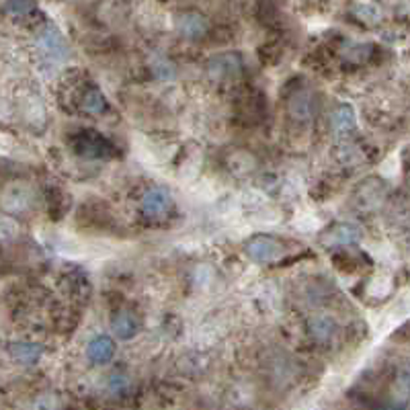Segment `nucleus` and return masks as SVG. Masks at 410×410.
Instances as JSON below:
<instances>
[{"label":"nucleus","instance_id":"dca6fc26","mask_svg":"<svg viewBox=\"0 0 410 410\" xmlns=\"http://www.w3.org/2000/svg\"><path fill=\"white\" fill-rule=\"evenodd\" d=\"M19 234V224L11 216H0V241H13Z\"/></svg>","mask_w":410,"mask_h":410},{"label":"nucleus","instance_id":"0eeeda50","mask_svg":"<svg viewBox=\"0 0 410 410\" xmlns=\"http://www.w3.org/2000/svg\"><path fill=\"white\" fill-rule=\"evenodd\" d=\"M241 58L234 56V53H222V56H216L210 60L207 68H210V74L217 78V80H224V78H232L236 74L241 72Z\"/></svg>","mask_w":410,"mask_h":410},{"label":"nucleus","instance_id":"7ed1b4c3","mask_svg":"<svg viewBox=\"0 0 410 410\" xmlns=\"http://www.w3.org/2000/svg\"><path fill=\"white\" fill-rule=\"evenodd\" d=\"M386 193V183H382L380 179H367L363 185H359V189L355 193V203L361 210H376L384 203Z\"/></svg>","mask_w":410,"mask_h":410},{"label":"nucleus","instance_id":"6ab92c4d","mask_svg":"<svg viewBox=\"0 0 410 410\" xmlns=\"http://www.w3.org/2000/svg\"><path fill=\"white\" fill-rule=\"evenodd\" d=\"M33 410H60V400L51 394H46V396L37 398Z\"/></svg>","mask_w":410,"mask_h":410},{"label":"nucleus","instance_id":"2eb2a0df","mask_svg":"<svg viewBox=\"0 0 410 410\" xmlns=\"http://www.w3.org/2000/svg\"><path fill=\"white\" fill-rule=\"evenodd\" d=\"M78 152H82V154H87V156H97V154H101L105 148H107V144L98 138V136H84V138H80L78 140Z\"/></svg>","mask_w":410,"mask_h":410},{"label":"nucleus","instance_id":"20e7f679","mask_svg":"<svg viewBox=\"0 0 410 410\" xmlns=\"http://www.w3.org/2000/svg\"><path fill=\"white\" fill-rule=\"evenodd\" d=\"M174 27L177 31L187 37V39H199L205 35L207 31V23L203 19V15L195 13V11H185V13H179L177 19H174Z\"/></svg>","mask_w":410,"mask_h":410},{"label":"nucleus","instance_id":"423d86ee","mask_svg":"<svg viewBox=\"0 0 410 410\" xmlns=\"http://www.w3.org/2000/svg\"><path fill=\"white\" fill-rule=\"evenodd\" d=\"M172 207V201H170V195L165 189H150L146 191L142 197V210H144L146 216L150 217H165Z\"/></svg>","mask_w":410,"mask_h":410},{"label":"nucleus","instance_id":"9d476101","mask_svg":"<svg viewBox=\"0 0 410 410\" xmlns=\"http://www.w3.org/2000/svg\"><path fill=\"white\" fill-rule=\"evenodd\" d=\"M115 353V345L109 337H97L95 340H91L89 349H87V357L93 363H107Z\"/></svg>","mask_w":410,"mask_h":410},{"label":"nucleus","instance_id":"39448f33","mask_svg":"<svg viewBox=\"0 0 410 410\" xmlns=\"http://www.w3.org/2000/svg\"><path fill=\"white\" fill-rule=\"evenodd\" d=\"M359 238H361V232L353 224H337L320 236V242L324 246H349V244L359 242Z\"/></svg>","mask_w":410,"mask_h":410},{"label":"nucleus","instance_id":"f257e3e1","mask_svg":"<svg viewBox=\"0 0 410 410\" xmlns=\"http://www.w3.org/2000/svg\"><path fill=\"white\" fill-rule=\"evenodd\" d=\"M246 255L250 261L255 263H261V265H267V263H275L283 257V246L281 242L271 238V236H265V234H259V236H252L250 241L246 242L244 246Z\"/></svg>","mask_w":410,"mask_h":410},{"label":"nucleus","instance_id":"ddd939ff","mask_svg":"<svg viewBox=\"0 0 410 410\" xmlns=\"http://www.w3.org/2000/svg\"><path fill=\"white\" fill-rule=\"evenodd\" d=\"M80 107L89 115H98V113L107 111V101H105V97L98 93L97 89H89L82 95V98H80Z\"/></svg>","mask_w":410,"mask_h":410},{"label":"nucleus","instance_id":"9b49d317","mask_svg":"<svg viewBox=\"0 0 410 410\" xmlns=\"http://www.w3.org/2000/svg\"><path fill=\"white\" fill-rule=\"evenodd\" d=\"M288 111H290V115L293 120L300 121L310 120L314 111L310 95H308V93H297V95H293V97L290 98V103H288Z\"/></svg>","mask_w":410,"mask_h":410},{"label":"nucleus","instance_id":"a211bd4d","mask_svg":"<svg viewBox=\"0 0 410 410\" xmlns=\"http://www.w3.org/2000/svg\"><path fill=\"white\" fill-rule=\"evenodd\" d=\"M127 386H129V380H127L125 376H121V373L111 376V378H109V382H107V390H109V392H113V394H121V392H123Z\"/></svg>","mask_w":410,"mask_h":410},{"label":"nucleus","instance_id":"f03ea898","mask_svg":"<svg viewBox=\"0 0 410 410\" xmlns=\"http://www.w3.org/2000/svg\"><path fill=\"white\" fill-rule=\"evenodd\" d=\"M2 207L8 212V214H19L31 207L33 203V191L23 185V183H13L8 185L4 191H2V199H0Z\"/></svg>","mask_w":410,"mask_h":410},{"label":"nucleus","instance_id":"1a4fd4ad","mask_svg":"<svg viewBox=\"0 0 410 410\" xmlns=\"http://www.w3.org/2000/svg\"><path fill=\"white\" fill-rule=\"evenodd\" d=\"M111 326H113V333L123 340L138 335V318L127 310H120L115 314L113 320H111Z\"/></svg>","mask_w":410,"mask_h":410},{"label":"nucleus","instance_id":"f3484780","mask_svg":"<svg viewBox=\"0 0 410 410\" xmlns=\"http://www.w3.org/2000/svg\"><path fill=\"white\" fill-rule=\"evenodd\" d=\"M355 11H357L359 19L367 21V23H378L380 21V11L373 4H357Z\"/></svg>","mask_w":410,"mask_h":410},{"label":"nucleus","instance_id":"f8f14e48","mask_svg":"<svg viewBox=\"0 0 410 410\" xmlns=\"http://www.w3.org/2000/svg\"><path fill=\"white\" fill-rule=\"evenodd\" d=\"M333 129L337 134H349L355 129V111L349 105L338 107L337 111L333 113Z\"/></svg>","mask_w":410,"mask_h":410},{"label":"nucleus","instance_id":"aec40b11","mask_svg":"<svg viewBox=\"0 0 410 410\" xmlns=\"http://www.w3.org/2000/svg\"><path fill=\"white\" fill-rule=\"evenodd\" d=\"M4 113H6V105H4V103L0 101V117H2Z\"/></svg>","mask_w":410,"mask_h":410},{"label":"nucleus","instance_id":"4468645a","mask_svg":"<svg viewBox=\"0 0 410 410\" xmlns=\"http://www.w3.org/2000/svg\"><path fill=\"white\" fill-rule=\"evenodd\" d=\"M13 357L21 363H35L41 357V347L39 345H33V342H17L13 347Z\"/></svg>","mask_w":410,"mask_h":410},{"label":"nucleus","instance_id":"6e6552de","mask_svg":"<svg viewBox=\"0 0 410 410\" xmlns=\"http://www.w3.org/2000/svg\"><path fill=\"white\" fill-rule=\"evenodd\" d=\"M308 331H310L314 340L322 342V345L331 342L333 338L337 337V324L328 316H316V318H312L310 324H308Z\"/></svg>","mask_w":410,"mask_h":410}]
</instances>
